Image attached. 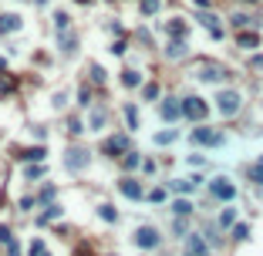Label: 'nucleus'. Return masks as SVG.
Instances as JSON below:
<instances>
[{
	"label": "nucleus",
	"instance_id": "obj_1",
	"mask_svg": "<svg viewBox=\"0 0 263 256\" xmlns=\"http://www.w3.org/2000/svg\"><path fill=\"white\" fill-rule=\"evenodd\" d=\"M239 104H243L239 91H219V98H216V108H219V115H226V118H233V115L239 112Z\"/></svg>",
	"mask_w": 263,
	"mask_h": 256
},
{
	"label": "nucleus",
	"instance_id": "obj_2",
	"mask_svg": "<svg viewBox=\"0 0 263 256\" xmlns=\"http://www.w3.org/2000/svg\"><path fill=\"white\" fill-rule=\"evenodd\" d=\"M209 192H213L216 199H223V202H230V199H236V185L230 182V179H213V182H209Z\"/></svg>",
	"mask_w": 263,
	"mask_h": 256
},
{
	"label": "nucleus",
	"instance_id": "obj_3",
	"mask_svg": "<svg viewBox=\"0 0 263 256\" xmlns=\"http://www.w3.org/2000/svg\"><path fill=\"white\" fill-rule=\"evenodd\" d=\"M206 112H209V108H206L203 98H186V101H183V115H186V118H192V121H203V118H206Z\"/></svg>",
	"mask_w": 263,
	"mask_h": 256
},
{
	"label": "nucleus",
	"instance_id": "obj_4",
	"mask_svg": "<svg viewBox=\"0 0 263 256\" xmlns=\"http://www.w3.org/2000/svg\"><path fill=\"white\" fill-rule=\"evenodd\" d=\"M196 71H199L203 81H223L226 78V68H223V64H209V61H203Z\"/></svg>",
	"mask_w": 263,
	"mask_h": 256
},
{
	"label": "nucleus",
	"instance_id": "obj_5",
	"mask_svg": "<svg viewBox=\"0 0 263 256\" xmlns=\"http://www.w3.org/2000/svg\"><path fill=\"white\" fill-rule=\"evenodd\" d=\"M192 142L196 145H223V135L219 132H209V128H196L192 132Z\"/></svg>",
	"mask_w": 263,
	"mask_h": 256
},
{
	"label": "nucleus",
	"instance_id": "obj_6",
	"mask_svg": "<svg viewBox=\"0 0 263 256\" xmlns=\"http://www.w3.org/2000/svg\"><path fill=\"white\" fill-rule=\"evenodd\" d=\"M135 240H138L142 249H155V246H159V232L152 229V226H142V229L135 232Z\"/></svg>",
	"mask_w": 263,
	"mask_h": 256
},
{
	"label": "nucleus",
	"instance_id": "obj_7",
	"mask_svg": "<svg viewBox=\"0 0 263 256\" xmlns=\"http://www.w3.org/2000/svg\"><path fill=\"white\" fill-rule=\"evenodd\" d=\"M64 165L71 168V172L85 168L88 165V152H85V148H71V152H68V159H64Z\"/></svg>",
	"mask_w": 263,
	"mask_h": 256
},
{
	"label": "nucleus",
	"instance_id": "obj_8",
	"mask_svg": "<svg viewBox=\"0 0 263 256\" xmlns=\"http://www.w3.org/2000/svg\"><path fill=\"white\" fill-rule=\"evenodd\" d=\"M186 249H189L192 256H209V246H206V240H203V236H196V232H192V236H189V243H186Z\"/></svg>",
	"mask_w": 263,
	"mask_h": 256
},
{
	"label": "nucleus",
	"instance_id": "obj_9",
	"mask_svg": "<svg viewBox=\"0 0 263 256\" xmlns=\"http://www.w3.org/2000/svg\"><path fill=\"white\" fill-rule=\"evenodd\" d=\"M179 115H183V104L175 101V98H169V101L162 104V118H166V121H175Z\"/></svg>",
	"mask_w": 263,
	"mask_h": 256
},
{
	"label": "nucleus",
	"instance_id": "obj_10",
	"mask_svg": "<svg viewBox=\"0 0 263 256\" xmlns=\"http://www.w3.org/2000/svg\"><path fill=\"white\" fill-rule=\"evenodd\" d=\"M122 192H125L128 199H142V185L135 179H122Z\"/></svg>",
	"mask_w": 263,
	"mask_h": 256
},
{
	"label": "nucleus",
	"instance_id": "obj_11",
	"mask_svg": "<svg viewBox=\"0 0 263 256\" xmlns=\"http://www.w3.org/2000/svg\"><path fill=\"white\" fill-rule=\"evenodd\" d=\"M125 148H128V138L125 135H115V138H108V142H105V152H125Z\"/></svg>",
	"mask_w": 263,
	"mask_h": 256
},
{
	"label": "nucleus",
	"instance_id": "obj_12",
	"mask_svg": "<svg viewBox=\"0 0 263 256\" xmlns=\"http://www.w3.org/2000/svg\"><path fill=\"white\" fill-rule=\"evenodd\" d=\"M0 31L7 34V31H21V17L17 14H4L0 17Z\"/></svg>",
	"mask_w": 263,
	"mask_h": 256
},
{
	"label": "nucleus",
	"instance_id": "obj_13",
	"mask_svg": "<svg viewBox=\"0 0 263 256\" xmlns=\"http://www.w3.org/2000/svg\"><path fill=\"white\" fill-rule=\"evenodd\" d=\"M61 51H64V54H74V51H78V37H74L71 31L61 34Z\"/></svg>",
	"mask_w": 263,
	"mask_h": 256
},
{
	"label": "nucleus",
	"instance_id": "obj_14",
	"mask_svg": "<svg viewBox=\"0 0 263 256\" xmlns=\"http://www.w3.org/2000/svg\"><path fill=\"white\" fill-rule=\"evenodd\" d=\"M236 44H239V48H256V44H260V34H256V31H250V34H239V37H236Z\"/></svg>",
	"mask_w": 263,
	"mask_h": 256
},
{
	"label": "nucleus",
	"instance_id": "obj_15",
	"mask_svg": "<svg viewBox=\"0 0 263 256\" xmlns=\"http://www.w3.org/2000/svg\"><path fill=\"white\" fill-rule=\"evenodd\" d=\"M166 54H169V57H183V54H186V40H183V37H175L172 44L166 48Z\"/></svg>",
	"mask_w": 263,
	"mask_h": 256
},
{
	"label": "nucleus",
	"instance_id": "obj_16",
	"mask_svg": "<svg viewBox=\"0 0 263 256\" xmlns=\"http://www.w3.org/2000/svg\"><path fill=\"white\" fill-rule=\"evenodd\" d=\"M172 212H175V216H189V212H192V202L189 199H175L172 202Z\"/></svg>",
	"mask_w": 263,
	"mask_h": 256
},
{
	"label": "nucleus",
	"instance_id": "obj_17",
	"mask_svg": "<svg viewBox=\"0 0 263 256\" xmlns=\"http://www.w3.org/2000/svg\"><path fill=\"white\" fill-rule=\"evenodd\" d=\"M54 27H57V34H64L68 27H71V17L68 14H54Z\"/></svg>",
	"mask_w": 263,
	"mask_h": 256
},
{
	"label": "nucleus",
	"instance_id": "obj_18",
	"mask_svg": "<svg viewBox=\"0 0 263 256\" xmlns=\"http://www.w3.org/2000/svg\"><path fill=\"white\" fill-rule=\"evenodd\" d=\"M122 81H125V88H135L142 78H138V71H122Z\"/></svg>",
	"mask_w": 263,
	"mask_h": 256
},
{
	"label": "nucleus",
	"instance_id": "obj_19",
	"mask_svg": "<svg viewBox=\"0 0 263 256\" xmlns=\"http://www.w3.org/2000/svg\"><path fill=\"white\" fill-rule=\"evenodd\" d=\"M169 34H172V37H186V24L183 20H172V24H169Z\"/></svg>",
	"mask_w": 263,
	"mask_h": 256
},
{
	"label": "nucleus",
	"instance_id": "obj_20",
	"mask_svg": "<svg viewBox=\"0 0 263 256\" xmlns=\"http://www.w3.org/2000/svg\"><path fill=\"white\" fill-rule=\"evenodd\" d=\"M236 223V209H223V216H219V226H233Z\"/></svg>",
	"mask_w": 263,
	"mask_h": 256
},
{
	"label": "nucleus",
	"instance_id": "obj_21",
	"mask_svg": "<svg viewBox=\"0 0 263 256\" xmlns=\"http://www.w3.org/2000/svg\"><path fill=\"white\" fill-rule=\"evenodd\" d=\"M125 121H128V128H138V112L132 108V104L125 108Z\"/></svg>",
	"mask_w": 263,
	"mask_h": 256
},
{
	"label": "nucleus",
	"instance_id": "obj_22",
	"mask_svg": "<svg viewBox=\"0 0 263 256\" xmlns=\"http://www.w3.org/2000/svg\"><path fill=\"white\" fill-rule=\"evenodd\" d=\"M172 138H175V132H172V128H169V132H159V135H155V145H169Z\"/></svg>",
	"mask_w": 263,
	"mask_h": 256
},
{
	"label": "nucleus",
	"instance_id": "obj_23",
	"mask_svg": "<svg viewBox=\"0 0 263 256\" xmlns=\"http://www.w3.org/2000/svg\"><path fill=\"white\" fill-rule=\"evenodd\" d=\"M138 162H142V159H138V152H128L122 165H125V168H138Z\"/></svg>",
	"mask_w": 263,
	"mask_h": 256
},
{
	"label": "nucleus",
	"instance_id": "obj_24",
	"mask_svg": "<svg viewBox=\"0 0 263 256\" xmlns=\"http://www.w3.org/2000/svg\"><path fill=\"white\" fill-rule=\"evenodd\" d=\"M233 236H236V240H247V236H250V226H247V223L233 226Z\"/></svg>",
	"mask_w": 263,
	"mask_h": 256
},
{
	"label": "nucleus",
	"instance_id": "obj_25",
	"mask_svg": "<svg viewBox=\"0 0 263 256\" xmlns=\"http://www.w3.org/2000/svg\"><path fill=\"white\" fill-rule=\"evenodd\" d=\"M155 10H159V0H142V14H155Z\"/></svg>",
	"mask_w": 263,
	"mask_h": 256
},
{
	"label": "nucleus",
	"instance_id": "obj_26",
	"mask_svg": "<svg viewBox=\"0 0 263 256\" xmlns=\"http://www.w3.org/2000/svg\"><path fill=\"white\" fill-rule=\"evenodd\" d=\"M105 125V112L98 108V112H91V128H102Z\"/></svg>",
	"mask_w": 263,
	"mask_h": 256
},
{
	"label": "nucleus",
	"instance_id": "obj_27",
	"mask_svg": "<svg viewBox=\"0 0 263 256\" xmlns=\"http://www.w3.org/2000/svg\"><path fill=\"white\" fill-rule=\"evenodd\" d=\"M145 98H149V101H155V98H159V84H145V91H142Z\"/></svg>",
	"mask_w": 263,
	"mask_h": 256
},
{
	"label": "nucleus",
	"instance_id": "obj_28",
	"mask_svg": "<svg viewBox=\"0 0 263 256\" xmlns=\"http://www.w3.org/2000/svg\"><path fill=\"white\" fill-rule=\"evenodd\" d=\"M57 212H61V206H51V209H48V212H44V216H41V219H37V223H51V219H54V216H57Z\"/></svg>",
	"mask_w": 263,
	"mask_h": 256
},
{
	"label": "nucleus",
	"instance_id": "obj_29",
	"mask_svg": "<svg viewBox=\"0 0 263 256\" xmlns=\"http://www.w3.org/2000/svg\"><path fill=\"white\" fill-rule=\"evenodd\" d=\"M44 155H48V152H44V148H31V152H24V159H44Z\"/></svg>",
	"mask_w": 263,
	"mask_h": 256
},
{
	"label": "nucleus",
	"instance_id": "obj_30",
	"mask_svg": "<svg viewBox=\"0 0 263 256\" xmlns=\"http://www.w3.org/2000/svg\"><path fill=\"white\" fill-rule=\"evenodd\" d=\"M91 78H95L98 84H102V81H105V71H102V68H98V64H91Z\"/></svg>",
	"mask_w": 263,
	"mask_h": 256
},
{
	"label": "nucleus",
	"instance_id": "obj_31",
	"mask_svg": "<svg viewBox=\"0 0 263 256\" xmlns=\"http://www.w3.org/2000/svg\"><path fill=\"white\" fill-rule=\"evenodd\" d=\"M233 24H236V27H247L250 17H247V14H236V17H233Z\"/></svg>",
	"mask_w": 263,
	"mask_h": 256
},
{
	"label": "nucleus",
	"instance_id": "obj_32",
	"mask_svg": "<svg viewBox=\"0 0 263 256\" xmlns=\"http://www.w3.org/2000/svg\"><path fill=\"white\" fill-rule=\"evenodd\" d=\"M102 219H108V223H112V219H115V209L112 206H102Z\"/></svg>",
	"mask_w": 263,
	"mask_h": 256
},
{
	"label": "nucleus",
	"instance_id": "obj_33",
	"mask_svg": "<svg viewBox=\"0 0 263 256\" xmlns=\"http://www.w3.org/2000/svg\"><path fill=\"white\" fill-rule=\"evenodd\" d=\"M250 68H253V71H263V54H256L253 61H250Z\"/></svg>",
	"mask_w": 263,
	"mask_h": 256
},
{
	"label": "nucleus",
	"instance_id": "obj_34",
	"mask_svg": "<svg viewBox=\"0 0 263 256\" xmlns=\"http://www.w3.org/2000/svg\"><path fill=\"white\" fill-rule=\"evenodd\" d=\"M78 98H81V104H85V108L91 104V91H88V88H81V95H78Z\"/></svg>",
	"mask_w": 263,
	"mask_h": 256
},
{
	"label": "nucleus",
	"instance_id": "obj_35",
	"mask_svg": "<svg viewBox=\"0 0 263 256\" xmlns=\"http://www.w3.org/2000/svg\"><path fill=\"white\" fill-rule=\"evenodd\" d=\"M81 132H85V128H81V121L71 118V135H81Z\"/></svg>",
	"mask_w": 263,
	"mask_h": 256
},
{
	"label": "nucleus",
	"instance_id": "obj_36",
	"mask_svg": "<svg viewBox=\"0 0 263 256\" xmlns=\"http://www.w3.org/2000/svg\"><path fill=\"white\" fill-rule=\"evenodd\" d=\"M253 179H256V182H263V162H256V168H253Z\"/></svg>",
	"mask_w": 263,
	"mask_h": 256
},
{
	"label": "nucleus",
	"instance_id": "obj_37",
	"mask_svg": "<svg viewBox=\"0 0 263 256\" xmlns=\"http://www.w3.org/2000/svg\"><path fill=\"white\" fill-rule=\"evenodd\" d=\"M7 91H10V81H7V78H0V95H7Z\"/></svg>",
	"mask_w": 263,
	"mask_h": 256
},
{
	"label": "nucleus",
	"instance_id": "obj_38",
	"mask_svg": "<svg viewBox=\"0 0 263 256\" xmlns=\"http://www.w3.org/2000/svg\"><path fill=\"white\" fill-rule=\"evenodd\" d=\"M192 4H196V7H209V0H192Z\"/></svg>",
	"mask_w": 263,
	"mask_h": 256
},
{
	"label": "nucleus",
	"instance_id": "obj_39",
	"mask_svg": "<svg viewBox=\"0 0 263 256\" xmlns=\"http://www.w3.org/2000/svg\"><path fill=\"white\" fill-rule=\"evenodd\" d=\"M0 71H7V61H4V57H0Z\"/></svg>",
	"mask_w": 263,
	"mask_h": 256
},
{
	"label": "nucleus",
	"instance_id": "obj_40",
	"mask_svg": "<svg viewBox=\"0 0 263 256\" xmlns=\"http://www.w3.org/2000/svg\"><path fill=\"white\" fill-rule=\"evenodd\" d=\"M78 4H88V0H78Z\"/></svg>",
	"mask_w": 263,
	"mask_h": 256
},
{
	"label": "nucleus",
	"instance_id": "obj_41",
	"mask_svg": "<svg viewBox=\"0 0 263 256\" xmlns=\"http://www.w3.org/2000/svg\"><path fill=\"white\" fill-rule=\"evenodd\" d=\"M247 4H253V0H247Z\"/></svg>",
	"mask_w": 263,
	"mask_h": 256
},
{
	"label": "nucleus",
	"instance_id": "obj_42",
	"mask_svg": "<svg viewBox=\"0 0 263 256\" xmlns=\"http://www.w3.org/2000/svg\"><path fill=\"white\" fill-rule=\"evenodd\" d=\"M186 256H192V253H186Z\"/></svg>",
	"mask_w": 263,
	"mask_h": 256
}]
</instances>
